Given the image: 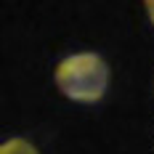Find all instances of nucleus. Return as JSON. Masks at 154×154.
Listing matches in <instances>:
<instances>
[{"mask_svg":"<svg viewBox=\"0 0 154 154\" xmlns=\"http://www.w3.org/2000/svg\"><path fill=\"white\" fill-rule=\"evenodd\" d=\"M53 82L75 104H98L109 91V64L96 51H77L56 64Z\"/></svg>","mask_w":154,"mask_h":154,"instance_id":"f257e3e1","label":"nucleus"},{"mask_svg":"<svg viewBox=\"0 0 154 154\" xmlns=\"http://www.w3.org/2000/svg\"><path fill=\"white\" fill-rule=\"evenodd\" d=\"M0 154H40V149H37L29 138L14 136V138H5L0 143Z\"/></svg>","mask_w":154,"mask_h":154,"instance_id":"f03ea898","label":"nucleus"},{"mask_svg":"<svg viewBox=\"0 0 154 154\" xmlns=\"http://www.w3.org/2000/svg\"><path fill=\"white\" fill-rule=\"evenodd\" d=\"M143 11H146V19L154 27V0H143Z\"/></svg>","mask_w":154,"mask_h":154,"instance_id":"7ed1b4c3","label":"nucleus"}]
</instances>
